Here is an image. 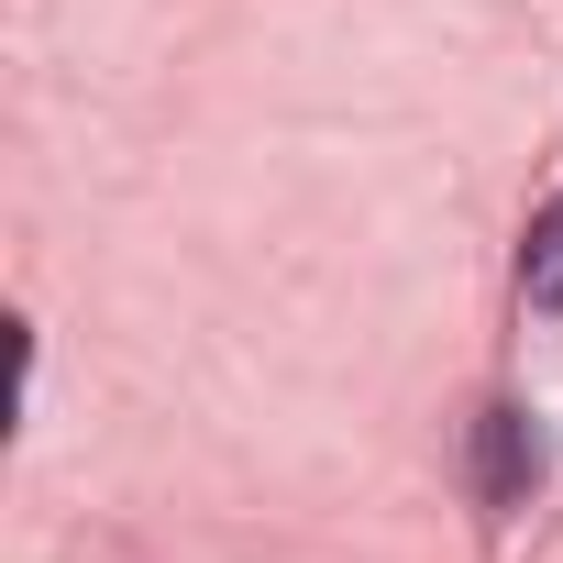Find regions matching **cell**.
Returning <instances> with one entry per match:
<instances>
[{
  "label": "cell",
  "mask_w": 563,
  "mask_h": 563,
  "mask_svg": "<svg viewBox=\"0 0 563 563\" xmlns=\"http://www.w3.org/2000/svg\"><path fill=\"white\" fill-rule=\"evenodd\" d=\"M519 299L563 321V199H552V210L530 221V243H519Z\"/></svg>",
  "instance_id": "obj_1"
}]
</instances>
